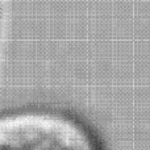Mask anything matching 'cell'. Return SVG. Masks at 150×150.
Segmentation results:
<instances>
[{"instance_id": "cell-1", "label": "cell", "mask_w": 150, "mask_h": 150, "mask_svg": "<svg viewBox=\"0 0 150 150\" xmlns=\"http://www.w3.org/2000/svg\"><path fill=\"white\" fill-rule=\"evenodd\" d=\"M0 150H103L93 133L67 115L23 111L0 116Z\"/></svg>"}]
</instances>
